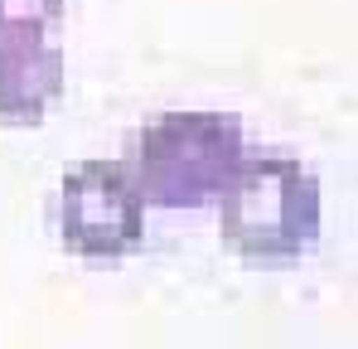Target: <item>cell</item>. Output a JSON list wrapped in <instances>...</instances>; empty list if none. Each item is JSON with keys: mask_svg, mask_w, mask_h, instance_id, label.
<instances>
[{"mask_svg": "<svg viewBox=\"0 0 358 349\" xmlns=\"http://www.w3.org/2000/svg\"><path fill=\"white\" fill-rule=\"evenodd\" d=\"M63 0H0V34H15V29H34L44 34L49 25H59Z\"/></svg>", "mask_w": 358, "mask_h": 349, "instance_id": "obj_5", "label": "cell"}, {"mask_svg": "<svg viewBox=\"0 0 358 349\" xmlns=\"http://www.w3.org/2000/svg\"><path fill=\"white\" fill-rule=\"evenodd\" d=\"M59 233L87 262H117L145 233V199L126 160H83L63 174Z\"/></svg>", "mask_w": 358, "mask_h": 349, "instance_id": "obj_3", "label": "cell"}, {"mask_svg": "<svg viewBox=\"0 0 358 349\" xmlns=\"http://www.w3.org/2000/svg\"><path fill=\"white\" fill-rule=\"evenodd\" d=\"M218 214L247 262H291L320 238V179L300 160H247L223 184Z\"/></svg>", "mask_w": 358, "mask_h": 349, "instance_id": "obj_2", "label": "cell"}, {"mask_svg": "<svg viewBox=\"0 0 358 349\" xmlns=\"http://www.w3.org/2000/svg\"><path fill=\"white\" fill-rule=\"evenodd\" d=\"M238 165L242 121L233 112H165L141 131L131 179L145 204L199 209L223 194Z\"/></svg>", "mask_w": 358, "mask_h": 349, "instance_id": "obj_1", "label": "cell"}, {"mask_svg": "<svg viewBox=\"0 0 358 349\" xmlns=\"http://www.w3.org/2000/svg\"><path fill=\"white\" fill-rule=\"evenodd\" d=\"M63 93V49L34 29L0 34V121H39Z\"/></svg>", "mask_w": 358, "mask_h": 349, "instance_id": "obj_4", "label": "cell"}]
</instances>
